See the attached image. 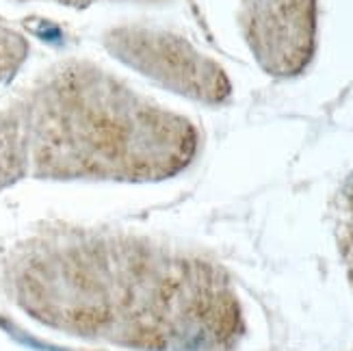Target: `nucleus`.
<instances>
[{
  "label": "nucleus",
  "instance_id": "nucleus-1",
  "mask_svg": "<svg viewBox=\"0 0 353 351\" xmlns=\"http://www.w3.org/2000/svg\"><path fill=\"white\" fill-rule=\"evenodd\" d=\"M197 282L161 250L87 232L30 241L5 273L13 303L39 325L148 349L193 345Z\"/></svg>",
  "mask_w": 353,
  "mask_h": 351
},
{
  "label": "nucleus",
  "instance_id": "nucleus-2",
  "mask_svg": "<svg viewBox=\"0 0 353 351\" xmlns=\"http://www.w3.org/2000/svg\"><path fill=\"white\" fill-rule=\"evenodd\" d=\"M24 178L70 180V143L48 85L0 111V193Z\"/></svg>",
  "mask_w": 353,
  "mask_h": 351
},
{
  "label": "nucleus",
  "instance_id": "nucleus-3",
  "mask_svg": "<svg viewBox=\"0 0 353 351\" xmlns=\"http://www.w3.org/2000/svg\"><path fill=\"white\" fill-rule=\"evenodd\" d=\"M24 57H26L24 39L9 26L0 24V85L13 79V74L22 66Z\"/></svg>",
  "mask_w": 353,
  "mask_h": 351
},
{
  "label": "nucleus",
  "instance_id": "nucleus-4",
  "mask_svg": "<svg viewBox=\"0 0 353 351\" xmlns=\"http://www.w3.org/2000/svg\"><path fill=\"white\" fill-rule=\"evenodd\" d=\"M52 3H59V5H91V3H96V0H52Z\"/></svg>",
  "mask_w": 353,
  "mask_h": 351
}]
</instances>
